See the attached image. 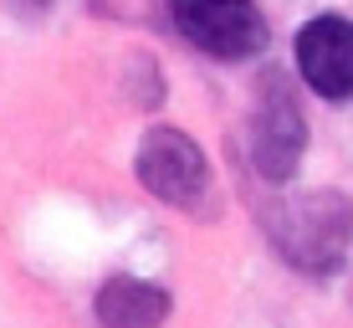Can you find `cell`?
<instances>
[{
  "instance_id": "cell-1",
  "label": "cell",
  "mask_w": 353,
  "mask_h": 328,
  "mask_svg": "<svg viewBox=\"0 0 353 328\" xmlns=\"http://www.w3.org/2000/svg\"><path fill=\"white\" fill-rule=\"evenodd\" d=\"M272 251L302 277H333L353 247V205L338 190H302L266 205Z\"/></svg>"
},
{
  "instance_id": "cell-7",
  "label": "cell",
  "mask_w": 353,
  "mask_h": 328,
  "mask_svg": "<svg viewBox=\"0 0 353 328\" xmlns=\"http://www.w3.org/2000/svg\"><path fill=\"white\" fill-rule=\"evenodd\" d=\"M16 10H46V0H10Z\"/></svg>"
},
{
  "instance_id": "cell-4",
  "label": "cell",
  "mask_w": 353,
  "mask_h": 328,
  "mask_svg": "<svg viewBox=\"0 0 353 328\" xmlns=\"http://www.w3.org/2000/svg\"><path fill=\"white\" fill-rule=\"evenodd\" d=\"M302 149H307V118L282 72H266L256 82V103H251V164L261 180L282 185L297 175Z\"/></svg>"
},
{
  "instance_id": "cell-6",
  "label": "cell",
  "mask_w": 353,
  "mask_h": 328,
  "mask_svg": "<svg viewBox=\"0 0 353 328\" xmlns=\"http://www.w3.org/2000/svg\"><path fill=\"white\" fill-rule=\"evenodd\" d=\"M169 293L159 282H149V277H108L103 287H97L92 298V313L103 328H159L169 318Z\"/></svg>"
},
{
  "instance_id": "cell-5",
  "label": "cell",
  "mask_w": 353,
  "mask_h": 328,
  "mask_svg": "<svg viewBox=\"0 0 353 328\" xmlns=\"http://www.w3.org/2000/svg\"><path fill=\"white\" fill-rule=\"evenodd\" d=\"M297 72L318 98L343 103L353 98V21L348 16H312L292 41Z\"/></svg>"
},
{
  "instance_id": "cell-2",
  "label": "cell",
  "mask_w": 353,
  "mask_h": 328,
  "mask_svg": "<svg viewBox=\"0 0 353 328\" xmlns=\"http://www.w3.org/2000/svg\"><path fill=\"white\" fill-rule=\"evenodd\" d=\"M133 175H139V185L149 190L154 200L174 205V211H200V205H210V160H205V149L190 139V133L179 128H149L139 139V154H133Z\"/></svg>"
},
{
  "instance_id": "cell-3",
  "label": "cell",
  "mask_w": 353,
  "mask_h": 328,
  "mask_svg": "<svg viewBox=\"0 0 353 328\" xmlns=\"http://www.w3.org/2000/svg\"><path fill=\"white\" fill-rule=\"evenodd\" d=\"M174 31L215 62H246L266 46V16L256 0H164Z\"/></svg>"
}]
</instances>
